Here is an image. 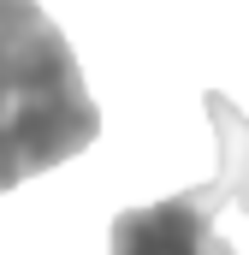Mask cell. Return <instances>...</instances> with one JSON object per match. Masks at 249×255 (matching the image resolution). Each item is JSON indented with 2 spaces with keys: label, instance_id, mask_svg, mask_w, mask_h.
<instances>
[{
  "label": "cell",
  "instance_id": "obj_3",
  "mask_svg": "<svg viewBox=\"0 0 249 255\" xmlns=\"http://www.w3.org/2000/svg\"><path fill=\"white\" fill-rule=\"evenodd\" d=\"M202 107H208V125H214V142H220V190L232 196L238 208L249 214V119L220 95V89H208L202 95Z\"/></svg>",
  "mask_w": 249,
  "mask_h": 255
},
{
  "label": "cell",
  "instance_id": "obj_2",
  "mask_svg": "<svg viewBox=\"0 0 249 255\" xmlns=\"http://www.w3.org/2000/svg\"><path fill=\"white\" fill-rule=\"evenodd\" d=\"M226 202L232 196L214 178V184H196L148 208H124L107 226V255H232V244L214 232Z\"/></svg>",
  "mask_w": 249,
  "mask_h": 255
},
{
  "label": "cell",
  "instance_id": "obj_1",
  "mask_svg": "<svg viewBox=\"0 0 249 255\" xmlns=\"http://www.w3.org/2000/svg\"><path fill=\"white\" fill-rule=\"evenodd\" d=\"M101 136L83 65L36 0H0V196Z\"/></svg>",
  "mask_w": 249,
  "mask_h": 255
}]
</instances>
